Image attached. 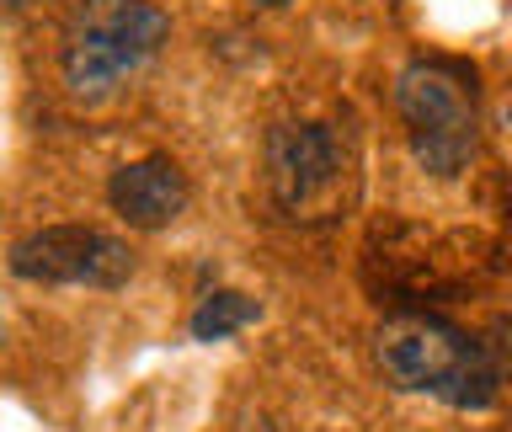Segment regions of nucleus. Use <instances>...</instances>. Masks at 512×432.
Instances as JSON below:
<instances>
[{
  "instance_id": "nucleus-7",
  "label": "nucleus",
  "mask_w": 512,
  "mask_h": 432,
  "mask_svg": "<svg viewBox=\"0 0 512 432\" xmlns=\"http://www.w3.org/2000/svg\"><path fill=\"white\" fill-rule=\"evenodd\" d=\"M256 315H262V304L246 299L240 288H208L203 304L192 310V336H198V342H224V336H235L240 326H251Z\"/></svg>"
},
{
  "instance_id": "nucleus-8",
  "label": "nucleus",
  "mask_w": 512,
  "mask_h": 432,
  "mask_svg": "<svg viewBox=\"0 0 512 432\" xmlns=\"http://www.w3.org/2000/svg\"><path fill=\"white\" fill-rule=\"evenodd\" d=\"M251 6H267V11H278V6H288V0H251Z\"/></svg>"
},
{
  "instance_id": "nucleus-4",
  "label": "nucleus",
  "mask_w": 512,
  "mask_h": 432,
  "mask_svg": "<svg viewBox=\"0 0 512 432\" xmlns=\"http://www.w3.org/2000/svg\"><path fill=\"white\" fill-rule=\"evenodd\" d=\"M267 192L283 219L331 224L358 198L352 144L331 123H278L267 134Z\"/></svg>"
},
{
  "instance_id": "nucleus-3",
  "label": "nucleus",
  "mask_w": 512,
  "mask_h": 432,
  "mask_svg": "<svg viewBox=\"0 0 512 432\" xmlns=\"http://www.w3.org/2000/svg\"><path fill=\"white\" fill-rule=\"evenodd\" d=\"M171 38V16L155 0H80L64 22L59 70L80 102H102L144 70Z\"/></svg>"
},
{
  "instance_id": "nucleus-5",
  "label": "nucleus",
  "mask_w": 512,
  "mask_h": 432,
  "mask_svg": "<svg viewBox=\"0 0 512 432\" xmlns=\"http://www.w3.org/2000/svg\"><path fill=\"white\" fill-rule=\"evenodd\" d=\"M134 251L128 240L96 230V224H48L32 230L27 240H16L11 272L27 283H80V288H123L134 278Z\"/></svg>"
},
{
  "instance_id": "nucleus-2",
  "label": "nucleus",
  "mask_w": 512,
  "mask_h": 432,
  "mask_svg": "<svg viewBox=\"0 0 512 432\" xmlns=\"http://www.w3.org/2000/svg\"><path fill=\"white\" fill-rule=\"evenodd\" d=\"M395 107H400L411 160L427 176L454 182V176L470 171L480 150V86L470 64L411 59L395 80Z\"/></svg>"
},
{
  "instance_id": "nucleus-6",
  "label": "nucleus",
  "mask_w": 512,
  "mask_h": 432,
  "mask_svg": "<svg viewBox=\"0 0 512 432\" xmlns=\"http://www.w3.org/2000/svg\"><path fill=\"white\" fill-rule=\"evenodd\" d=\"M187 198H192L187 171L171 155L128 160V166H118L107 176V203L128 230H166V224L182 219Z\"/></svg>"
},
{
  "instance_id": "nucleus-9",
  "label": "nucleus",
  "mask_w": 512,
  "mask_h": 432,
  "mask_svg": "<svg viewBox=\"0 0 512 432\" xmlns=\"http://www.w3.org/2000/svg\"><path fill=\"white\" fill-rule=\"evenodd\" d=\"M0 336H6V320H0Z\"/></svg>"
},
{
  "instance_id": "nucleus-1",
  "label": "nucleus",
  "mask_w": 512,
  "mask_h": 432,
  "mask_svg": "<svg viewBox=\"0 0 512 432\" xmlns=\"http://www.w3.org/2000/svg\"><path fill=\"white\" fill-rule=\"evenodd\" d=\"M374 363L395 390L432 395L454 411H486L502 390V352L496 342L459 331L454 320L406 310L384 320L374 336Z\"/></svg>"
}]
</instances>
